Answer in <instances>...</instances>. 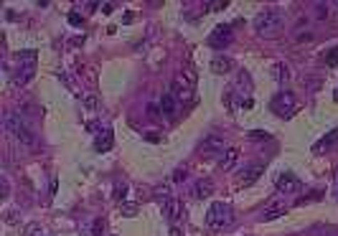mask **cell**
Here are the masks:
<instances>
[{
	"instance_id": "1f68e13d",
	"label": "cell",
	"mask_w": 338,
	"mask_h": 236,
	"mask_svg": "<svg viewBox=\"0 0 338 236\" xmlns=\"http://www.w3.org/2000/svg\"><path fill=\"white\" fill-rule=\"evenodd\" d=\"M112 11H115V6H112V3H104V6H102V13H104V16H109Z\"/></svg>"
},
{
	"instance_id": "f546056e",
	"label": "cell",
	"mask_w": 338,
	"mask_h": 236,
	"mask_svg": "<svg viewBox=\"0 0 338 236\" xmlns=\"http://www.w3.org/2000/svg\"><path fill=\"white\" fill-rule=\"evenodd\" d=\"M69 23H71V26H82V16L71 13V16H69Z\"/></svg>"
},
{
	"instance_id": "52a82bcc",
	"label": "cell",
	"mask_w": 338,
	"mask_h": 236,
	"mask_svg": "<svg viewBox=\"0 0 338 236\" xmlns=\"http://www.w3.org/2000/svg\"><path fill=\"white\" fill-rule=\"evenodd\" d=\"M160 208H163V213H165V218L168 221H178V218H183V203L176 198V195H171V198H165L163 203H160Z\"/></svg>"
},
{
	"instance_id": "44dd1931",
	"label": "cell",
	"mask_w": 338,
	"mask_h": 236,
	"mask_svg": "<svg viewBox=\"0 0 338 236\" xmlns=\"http://www.w3.org/2000/svg\"><path fill=\"white\" fill-rule=\"evenodd\" d=\"M120 211H122V216L132 218V216H137V203H120Z\"/></svg>"
},
{
	"instance_id": "8fae6325",
	"label": "cell",
	"mask_w": 338,
	"mask_h": 236,
	"mask_svg": "<svg viewBox=\"0 0 338 236\" xmlns=\"http://www.w3.org/2000/svg\"><path fill=\"white\" fill-rule=\"evenodd\" d=\"M201 152L204 155H216V152H224V140L219 135H209L204 142H201Z\"/></svg>"
},
{
	"instance_id": "2e32d148",
	"label": "cell",
	"mask_w": 338,
	"mask_h": 236,
	"mask_svg": "<svg viewBox=\"0 0 338 236\" xmlns=\"http://www.w3.org/2000/svg\"><path fill=\"white\" fill-rule=\"evenodd\" d=\"M232 66H234V61H232L229 56H216V59L211 61V71H214V74H229Z\"/></svg>"
},
{
	"instance_id": "7a4b0ae2",
	"label": "cell",
	"mask_w": 338,
	"mask_h": 236,
	"mask_svg": "<svg viewBox=\"0 0 338 236\" xmlns=\"http://www.w3.org/2000/svg\"><path fill=\"white\" fill-rule=\"evenodd\" d=\"M282 26H285V16L275 8H267V11L254 16V31L259 36H275Z\"/></svg>"
},
{
	"instance_id": "e575fe53",
	"label": "cell",
	"mask_w": 338,
	"mask_h": 236,
	"mask_svg": "<svg viewBox=\"0 0 338 236\" xmlns=\"http://www.w3.org/2000/svg\"><path fill=\"white\" fill-rule=\"evenodd\" d=\"M335 193H338V175H335Z\"/></svg>"
},
{
	"instance_id": "ffe728a7",
	"label": "cell",
	"mask_w": 338,
	"mask_h": 236,
	"mask_svg": "<svg viewBox=\"0 0 338 236\" xmlns=\"http://www.w3.org/2000/svg\"><path fill=\"white\" fill-rule=\"evenodd\" d=\"M125 198H127V183H115V201L125 203Z\"/></svg>"
},
{
	"instance_id": "277c9868",
	"label": "cell",
	"mask_w": 338,
	"mask_h": 236,
	"mask_svg": "<svg viewBox=\"0 0 338 236\" xmlns=\"http://www.w3.org/2000/svg\"><path fill=\"white\" fill-rule=\"evenodd\" d=\"M206 223H209L211 228H224V226H229V223H232V208H229L224 201L211 203L209 211H206Z\"/></svg>"
},
{
	"instance_id": "9a60e30c",
	"label": "cell",
	"mask_w": 338,
	"mask_h": 236,
	"mask_svg": "<svg viewBox=\"0 0 338 236\" xmlns=\"http://www.w3.org/2000/svg\"><path fill=\"white\" fill-rule=\"evenodd\" d=\"M160 112H163L165 117H173V114H176V97H173L171 92H165V94L160 97Z\"/></svg>"
},
{
	"instance_id": "ac0fdd59",
	"label": "cell",
	"mask_w": 338,
	"mask_h": 236,
	"mask_svg": "<svg viewBox=\"0 0 338 236\" xmlns=\"http://www.w3.org/2000/svg\"><path fill=\"white\" fill-rule=\"evenodd\" d=\"M285 213V203H272L262 216H259V221H275V218H280Z\"/></svg>"
},
{
	"instance_id": "5b68a950",
	"label": "cell",
	"mask_w": 338,
	"mask_h": 236,
	"mask_svg": "<svg viewBox=\"0 0 338 236\" xmlns=\"http://www.w3.org/2000/svg\"><path fill=\"white\" fill-rule=\"evenodd\" d=\"M270 109L277 112L280 117H287V114H292V109H295V97H292L290 92H277V94L272 97V102H270Z\"/></svg>"
},
{
	"instance_id": "836d02e7",
	"label": "cell",
	"mask_w": 338,
	"mask_h": 236,
	"mask_svg": "<svg viewBox=\"0 0 338 236\" xmlns=\"http://www.w3.org/2000/svg\"><path fill=\"white\" fill-rule=\"evenodd\" d=\"M171 236H181V228H178V226H173V228H171Z\"/></svg>"
},
{
	"instance_id": "d6a6232c",
	"label": "cell",
	"mask_w": 338,
	"mask_h": 236,
	"mask_svg": "<svg viewBox=\"0 0 338 236\" xmlns=\"http://www.w3.org/2000/svg\"><path fill=\"white\" fill-rule=\"evenodd\" d=\"M328 16V8H323V6H318V18H325Z\"/></svg>"
},
{
	"instance_id": "4dcf8cb0",
	"label": "cell",
	"mask_w": 338,
	"mask_h": 236,
	"mask_svg": "<svg viewBox=\"0 0 338 236\" xmlns=\"http://www.w3.org/2000/svg\"><path fill=\"white\" fill-rule=\"evenodd\" d=\"M158 109H160V107H155V104H150V107H147V112H150V117H153V120H158V117H160V112H158Z\"/></svg>"
},
{
	"instance_id": "7402d4cb",
	"label": "cell",
	"mask_w": 338,
	"mask_h": 236,
	"mask_svg": "<svg viewBox=\"0 0 338 236\" xmlns=\"http://www.w3.org/2000/svg\"><path fill=\"white\" fill-rule=\"evenodd\" d=\"M26 236H46V231H44L41 223H28L26 226Z\"/></svg>"
},
{
	"instance_id": "4316f807",
	"label": "cell",
	"mask_w": 338,
	"mask_h": 236,
	"mask_svg": "<svg viewBox=\"0 0 338 236\" xmlns=\"http://www.w3.org/2000/svg\"><path fill=\"white\" fill-rule=\"evenodd\" d=\"M189 178V168L183 165V168H178L176 173H173V180H186Z\"/></svg>"
},
{
	"instance_id": "f1b7e54d",
	"label": "cell",
	"mask_w": 338,
	"mask_h": 236,
	"mask_svg": "<svg viewBox=\"0 0 338 236\" xmlns=\"http://www.w3.org/2000/svg\"><path fill=\"white\" fill-rule=\"evenodd\" d=\"M249 137H252V140H270V135H267V132H262V130H252V132H249Z\"/></svg>"
},
{
	"instance_id": "6da1fadb",
	"label": "cell",
	"mask_w": 338,
	"mask_h": 236,
	"mask_svg": "<svg viewBox=\"0 0 338 236\" xmlns=\"http://www.w3.org/2000/svg\"><path fill=\"white\" fill-rule=\"evenodd\" d=\"M3 127H6V132H11L21 145H36V132L21 120V114H16V112H6L3 114Z\"/></svg>"
},
{
	"instance_id": "cb8c5ba5",
	"label": "cell",
	"mask_w": 338,
	"mask_h": 236,
	"mask_svg": "<svg viewBox=\"0 0 338 236\" xmlns=\"http://www.w3.org/2000/svg\"><path fill=\"white\" fill-rule=\"evenodd\" d=\"M84 107H87L89 112H94V109L99 107V99H97L94 94H87V97H84Z\"/></svg>"
},
{
	"instance_id": "4fadbf2b",
	"label": "cell",
	"mask_w": 338,
	"mask_h": 236,
	"mask_svg": "<svg viewBox=\"0 0 338 236\" xmlns=\"http://www.w3.org/2000/svg\"><path fill=\"white\" fill-rule=\"evenodd\" d=\"M214 193V180L211 178H201L196 185H194V195L196 198H209Z\"/></svg>"
},
{
	"instance_id": "ba28073f",
	"label": "cell",
	"mask_w": 338,
	"mask_h": 236,
	"mask_svg": "<svg viewBox=\"0 0 338 236\" xmlns=\"http://www.w3.org/2000/svg\"><path fill=\"white\" fill-rule=\"evenodd\" d=\"M262 173H265V165H262V163H252V165H247V168L239 173L237 185H252L254 180H259Z\"/></svg>"
},
{
	"instance_id": "8992f818",
	"label": "cell",
	"mask_w": 338,
	"mask_h": 236,
	"mask_svg": "<svg viewBox=\"0 0 338 236\" xmlns=\"http://www.w3.org/2000/svg\"><path fill=\"white\" fill-rule=\"evenodd\" d=\"M232 26H216L214 31H211V36H209V46H214V49H224V46H229L232 44Z\"/></svg>"
},
{
	"instance_id": "484cf974",
	"label": "cell",
	"mask_w": 338,
	"mask_h": 236,
	"mask_svg": "<svg viewBox=\"0 0 338 236\" xmlns=\"http://www.w3.org/2000/svg\"><path fill=\"white\" fill-rule=\"evenodd\" d=\"M104 228H107V223H104V218H97V221H94V226H92V231H94V236H104Z\"/></svg>"
},
{
	"instance_id": "30bf717a",
	"label": "cell",
	"mask_w": 338,
	"mask_h": 236,
	"mask_svg": "<svg viewBox=\"0 0 338 236\" xmlns=\"http://www.w3.org/2000/svg\"><path fill=\"white\" fill-rule=\"evenodd\" d=\"M112 145H115L112 130H99V132H97V140H94V150H97V152H109Z\"/></svg>"
},
{
	"instance_id": "3957f363",
	"label": "cell",
	"mask_w": 338,
	"mask_h": 236,
	"mask_svg": "<svg viewBox=\"0 0 338 236\" xmlns=\"http://www.w3.org/2000/svg\"><path fill=\"white\" fill-rule=\"evenodd\" d=\"M36 59H39V54L33 49H26V51L18 54V66L13 71V84L23 87V84H28L33 79V74H36Z\"/></svg>"
},
{
	"instance_id": "7c38bea8",
	"label": "cell",
	"mask_w": 338,
	"mask_h": 236,
	"mask_svg": "<svg viewBox=\"0 0 338 236\" xmlns=\"http://www.w3.org/2000/svg\"><path fill=\"white\" fill-rule=\"evenodd\" d=\"M300 188V180L292 175V173H282L280 178H277V190L280 193H295Z\"/></svg>"
},
{
	"instance_id": "9c48e42d",
	"label": "cell",
	"mask_w": 338,
	"mask_h": 236,
	"mask_svg": "<svg viewBox=\"0 0 338 236\" xmlns=\"http://www.w3.org/2000/svg\"><path fill=\"white\" fill-rule=\"evenodd\" d=\"M171 94L176 97V102H189V99H191V87H189L181 76H176V79L171 82Z\"/></svg>"
},
{
	"instance_id": "603a6c76",
	"label": "cell",
	"mask_w": 338,
	"mask_h": 236,
	"mask_svg": "<svg viewBox=\"0 0 338 236\" xmlns=\"http://www.w3.org/2000/svg\"><path fill=\"white\" fill-rule=\"evenodd\" d=\"M229 3H227V0H214V3H206L204 8L209 11V13H216V11H221V8H227Z\"/></svg>"
},
{
	"instance_id": "d6986e66",
	"label": "cell",
	"mask_w": 338,
	"mask_h": 236,
	"mask_svg": "<svg viewBox=\"0 0 338 236\" xmlns=\"http://www.w3.org/2000/svg\"><path fill=\"white\" fill-rule=\"evenodd\" d=\"M272 76H275L277 82H285V79L290 76V69H287V64H275V66H272Z\"/></svg>"
},
{
	"instance_id": "e0dca14e",
	"label": "cell",
	"mask_w": 338,
	"mask_h": 236,
	"mask_svg": "<svg viewBox=\"0 0 338 236\" xmlns=\"http://www.w3.org/2000/svg\"><path fill=\"white\" fill-rule=\"evenodd\" d=\"M237 160H239V150H237V147H229L227 155H221L219 168H221V170H232V168L237 165Z\"/></svg>"
},
{
	"instance_id": "5bb4252c",
	"label": "cell",
	"mask_w": 338,
	"mask_h": 236,
	"mask_svg": "<svg viewBox=\"0 0 338 236\" xmlns=\"http://www.w3.org/2000/svg\"><path fill=\"white\" fill-rule=\"evenodd\" d=\"M333 145H338V127H335L333 132H328L323 140H318V142L313 145V152H323V150H328V147H333Z\"/></svg>"
},
{
	"instance_id": "83f0119b",
	"label": "cell",
	"mask_w": 338,
	"mask_h": 236,
	"mask_svg": "<svg viewBox=\"0 0 338 236\" xmlns=\"http://www.w3.org/2000/svg\"><path fill=\"white\" fill-rule=\"evenodd\" d=\"M0 190H3L0 195H3V198H8V190H11V185H8V178H6V175L0 178Z\"/></svg>"
},
{
	"instance_id": "d4e9b609",
	"label": "cell",
	"mask_w": 338,
	"mask_h": 236,
	"mask_svg": "<svg viewBox=\"0 0 338 236\" xmlns=\"http://www.w3.org/2000/svg\"><path fill=\"white\" fill-rule=\"evenodd\" d=\"M335 64H338V46L325 54V66H335Z\"/></svg>"
}]
</instances>
